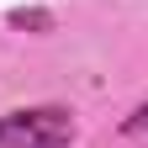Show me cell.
I'll return each instance as SVG.
<instances>
[{"instance_id":"obj_1","label":"cell","mask_w":148,"mask_h":148,"mask_svg":"<svg viewBox=\"0 0 148 148\" xmlns=\"http://www.w3.org/2000/svg\"><path fill=\"white\" fill-rule=\"evenodd\" d=\"M79 138L69 106H16L0 116V148H69Z\"/></svg>"},{"instance_id":"obj_2","label":"cell","mask_w":148,"mask_h":148,"mask_svg":"<svg viewBox=\"0 0 148 148\" xmlns=\"http://www.w3.org/2000/svg\"><path fill=\"white\" fill-rule=\"evenodd\" d=\"M11 27H32V32H53V11H5Z\"/></svg>"},{"instance_id":"obj_3","label":"cell","mask_w":148,"mask_h":148,"mask_svg":"<svg viewBox=\"0 0 148 148\" xmlns=\"http://www.w3.org/2000/svg\"><path fill=\"white\" fill-rule=\"evenodd\" d=\"M122 132H127V138H143V132H148V101L132 106V111L122 116Z\"/></svg>"}]
</instances>
